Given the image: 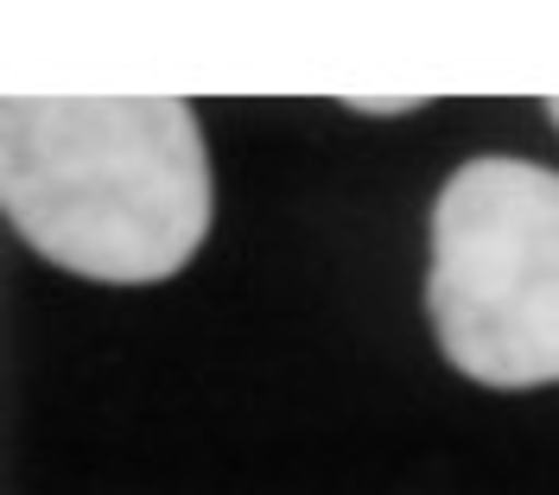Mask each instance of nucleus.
<instances>
[{
	"mask_svg": "<svg viewBox=\"0 0 559 495\" xmlns=\"http://www.w3.org/2000/svg\"><path fill=\"white\" fill-rule=\"evenodd\" d=\"M0 204L83 280H173L210 229V159L178 96H7Z\"/></svg>",
	"mask_w": 559,
	"mask_h": 495,
	"instance_id": "1",
	"label": "nucleus"
},
{
	"mask_svg": "<svg viewBox=\"0 0 559 495\" xmlns=\"http://www.w3.org/2000/svg\"><path fill=\"white\" fill-rule=\"evenodd\" d=\"M547 114H554V121H559V96H547Z\"/></svg>",
	"mask_w": 559,
	"mask_h": 495,
	"instance_id": "4",
	"label": "nucleus"
},
{
	"mask_svg": "<svg viewBox=\"0 0 559 495\" xmlns=\"http://www.w3.org/2000/svg\"><path fill=\"white\" fill-rule=\"evenodd\" d=\"M426 312L439 350L484 388L559 382V172L471 159L432 204Z\"/></svg>",
	"mask_w": 559,
	"mask_h": 495,
	"instance_id": "2",
	"label": "nucleus"
},
{
	"mask_svg": "<svg viewBox=\"0 0 559 495\" xmlns=\"http://www.w3.org/2000/svg\"><path fill=\"white\" fill-rule=\"evenodd\" d=\"M349 108H369V114H414L419 96H344Z\"/></svg>",
	"mask_w": 559,
	"mask_h": 495,
	"instance_id": "3",
	"label": "nucleus"
}]
</instances>
